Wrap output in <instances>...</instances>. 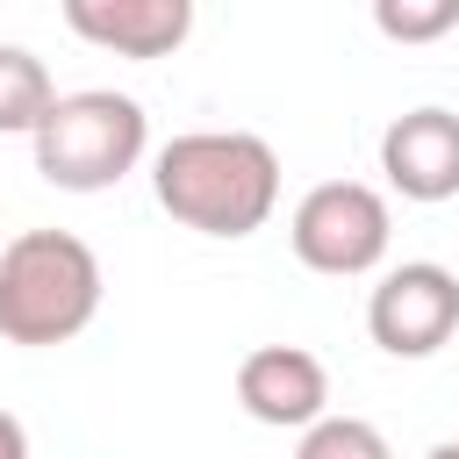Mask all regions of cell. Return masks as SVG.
Returning <instances> with one entry per match:
<instances>
[{
    "mask_svg": "<svg viewBox=\"0 0 459 459\" xmlns=\"http://www.w3.org/2000/svg\"><path fill=\"white\" fill-rule=\"evenodd\" d=\"M151 194L179 230L251 237L280 208V151L251 129H186L158 151Z\"/></svg>",
    "mask_w": 459,
    "mask_h": 459,
    "instance_id": "obj_1",
    "label": "cell"
},
{
    "mask_svg": "<svg viewBox=\"0 0 459 459\" xmlns=\"http://www.w3.org/2000/svg\"><path fill=\"white\" fill-rule=\"evenodd\" d=\"M100 316V258L72 230H22L0 244V337L7 344H65Z\"/></svg>",
    "mask_w": 459,
    "mask_h": 459,
    "instance_id": "obj_2",
    "label": "cell"
},
{
    "mask_svg": "<svg viewBox=\"0 0 459 459\" xmlns=\"http://www.w3.org/2000/svg\"><path fill=\"white\" fill-rule=\"evenodd\" d=\"M36 172L65 194H100L115 179L136 172V158L151 151V122L129 93L115 86H79L57 93V108L36 122Z\"/></svg>",
    "mask_w": 459,
    "mask_h": 459,
    "instance_id": "obj_3",
    "label": "cell"
},
{
    "mask_svg": "<svg viewBox=\"0 0 459 459\" xmlns=\"http://www.w3.org/2000/svg\"><path fill=\"white\" fill-rule=\"evenodd\" d=\"M387 237H394V215H387V194L366 186V179H323L301 194L294 222H287V244L308 273H330V280H359L387 258Z\"/></svg>",
    "mask_w": 459,
    "mask_h": 459,
    "instance_id": "obj_4",
    "label": "cell"
},
{
    "mask_svg": "<svg viewBox=\"0 0 459 459\" xmlns=\"http://www.w3.org/2000/svg\"><path fill=\"white\" fill-rule=\"evenodd\" d=\"M366 330L387 359H430L452 344L459 330V273L437 258H409L394 273H380L373 301H366Z\"/></svg>",
    "mask_w": 459,
    "mask_h": 459,
    "instance_id": "obj_5",
    "label": "cell"
},
{
    "mask_svg": "<svg viewBox=\"0 0 459 459\" xmlns=\"http://www.w3.org/2000/svg\"><path fill=\"white\" fill-rule=\"evenodd\" d=\"M237 402L251 423H273V430H308L330 416V373L316 351L301 344H258L244 351L237 366Z\"/></svg>",
    "mask_w": 459,
    "mask_h": 459,
    "instance_id": "obj_6",
    "label": "cell"
},
{
    "mask_svg": "<svg viewBox=\"0 0 459 459\" xmlns=\"http://www.w3.org/2000/svg\"><path fill=\"white\" fill-rule=\"evenodd\" d=\"M380 172L402 201H452L459 194V115L452 108H409L380 129Z\"/></svg>",
    "mask_w": 459,
    "mask_h": 459,
    "instance_id": "obj_7",
    "label": "cell"
},
{
    "mask_svg": "<svg viewBox=\"0 0 459 459\" xmlns=\"http://www.w3.org/2000/svg\"><path fill=\"white\" fill-rule=\"evenodd\" d=\"M65 7V29L93 50H115V57H172L186 36H194V0H57Z\"/></svg>",
    "mask_w": 459,
    "mask_h": 459,
    "instance_id": "obj_8",
    "label": "cell"
},
{
    "mask_svg": "<svg viewBox=\"0 0 459 459\" xmlns=\"http://www.w3.org/2000/svg\"><path fill=\"white\" fill-rule=\"evenodd\" d=\"M57 108L50 65L22 43H0V136H36V122Z\"/></svg>",
    "mask_w": 459,
    "mask_h": 459,
    "instance_id": "obj_9",
    "label": "cell"
},
{
    "mask_svg": "<svg viewBox=\"0 0 459 459\" xmlns=\"http://www.w3.org/2000/svg\"><path fill=\"white\" fill-rule=\"evenodd\" d=\"M294 459H394V452H387V437L366 416H323V423L301 430Z\"/></svg>",
    "mask_w": 459,
    "mask_h": 459,
    "instance_id": "obj_10",
    "label": "cell"
},
{
    "mask_svg": "<svg viewBox=\"0 0 459 459\" xmlns=\"http://www.w3.org/2000/svg\"><path fill=\"white\" fill-rule=\"evenodd\" d=\"M373 29L387 43H437L459 29V0H373Z\"/></svg>",
    "mask_w": 459,
    "mask_h": 459,
    "instance_id": "obj_11",
    "label": "cell"
},
{
    "mask_svg": "<svg viewBox=\"0 0 459 459\" xmlns=\"http://www.w3.org/2000/svg\"><path fill=\"white\" fill-rule=\"evenodd\" d=\"M0 459H29V430H22L7 409H0Z\"/></svg>",
    "mask_w": 459,
    "mask_h": 459,
    "instance_id": "obj_12",
    "label": "cell"
},
{
    "mask_svg": "<svg viewBox=\"0 0 459 459\" xmlns=\"http://www.w3.org/2000/svg\"><path fill=\"white\" fill-rule=\"evenodd\" d=\"M423 459H459V437H445V445H430Z\"/></svg>",
    "mask_w": 459,
    "mask_h": 459,
    "instance_id": "obj_13",
    "label": "cell"
}]
</instances>
